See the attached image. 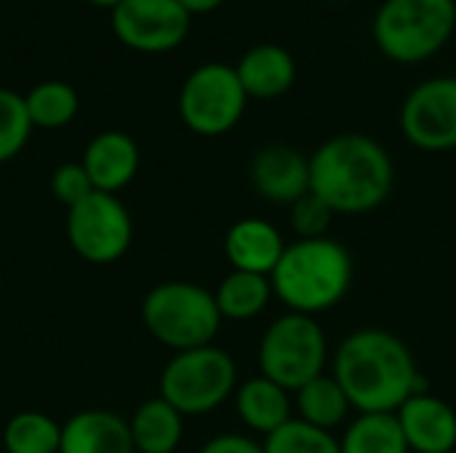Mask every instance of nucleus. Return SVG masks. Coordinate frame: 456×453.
I'll return each instance as SVG.
<instances>
[{"mask_svg": "<svg viewBox=\"0 0 456 453\" xmlns=\"http://www.w3.org/2000/svg\"><path fill=\"white\" fill-rule=\"evenodd\" d=\"M334 379L358 414H395L419 384L411 350L379 328L355 331L339 344Z\"/></svg>", "mask_w": 456, "mask_h": 453, "instance_id": "nucleus-1", "label": "nucleus"}, {"mask_svg": "<svg viewBox=\"0 0 456 453\" xmlns=\"http://www.w3.org/2000/svg\"><path fill=\"white\" fill-rule=\"evenodd\" d=\"M395 182L387 150L363 133H339L310 155V192L334 214H366L379 208Z\"/></svg>", "mask_w": 456, "mask_h": 453, "instance_id": "nucleus-2", "label": "nucleus"}, {"mask_svg": "<svg viewBox=\"0 0 456 453\" xmlns=\"http://www.w3.org/2000/svg\"><path fill=\"white\" fill-rule=\"evenodd\" d=\"M273 294L299 315H318L345 299L353 283V259L331 238L297 240L286 246L270 275Z\"/></svg>", "mask_w": 456, "mask_h": 453, "instance_id": "nucleus-3", "label": "nucleus"}, {"mask_svg": "<svg viewBox=\"0 0 456 453\" xmlns=\"http://www.w3.org/2000/svg\"><path fill=\"white\" fill-rule=\"evenodd\" d=\"M454 29L456 0H385L371 24L377 48L398 64L428 61Z\"/></svg>", "mask_w": 456, "mask_h": 453, "instance_id": "nucleus-4", "label": "nucleus"}, {"mask_svg": "<svg viewBox=\"0 0 456 453\" xmlns=\"http://www.w3.org/2000/svg\"><path fill=\"white\" fill-rule=\"evenodd\" d=\"M142 323L174 352L214 344L222 315L211 291L190 280H166L142 302Z\"/></svg>", "mask_w": 456, "mask_h": 453, "instance_id": "nucleus-5", "label": "nucleus"}, {"mask_svg": "<svg viewBox=\"0 0 456 453\" xmlns=\"http://www.w3.org/2000/svg\"><path fill=\"white\" fill-rule=\"evenodd\" d=\"M235 360L208 344L176 352L160 374V398L182 417H203L216 411L235 392Z\"/></svg>", "mask_w": 456, "mask_h": 453, "instance_id": "nucleus-6", "label": "nucleus"}, {"mask_svg": "<svg viewBox=\"0 0 456 453\" xmlns=\"http://www.w3.org/2000/svg\"><path fill=\"white\" fill-rule=\"evenodd\" d=\"M326 358L329 344L321 323L299 312H289L273 320L259 342L262 376H267L289 392H297L307 382L321 376Z\"/></svg>", "mask_w": 456, "mask_h": 453, "instance_id": "nucleus-7", "label": "nucleus"}, {"mask_svg": "<svg viewBox=\"0 0 456 453\" xmlns=\"http://www.w3.org/2000/svg\"><path fill=\"white\" fill-rule=\"evenodd\" d=\"M246 101L248 96L235 67L208 61L192 69L182 83L179 115L190 131L200 136H222L240 123Z\"/></svg>", "mask_w": 456, "mask_h": 453, "instance_id": "nucleus-8", "label": "nucleus"}, {"mask_svg": "<svg viewBox=\"0 0 456 453\" xmlns=\"http://www.w3.org/2000/svg\"><path fill=\"white\" fill-rule=\"evenodd\" d=\"M67 238L88 264H112L126 256L134 240V222L126 203L110 192H91L67 208Z\"/></svg>", "mask_w": 456, "mask_h": 453, "instance_id": "nucleus-9", "label": "nucleus"}, {"mask_svg": "<svg viewBox=\"0 0 456 453\" xmlns=\"http://www.w3.org/2000/svg\"><path fill=\"white\" fill-rule=\"evenodd\" d=\"M112 32L134 51H171L190 35L192 16L179 0H123L112 8Z\"/></svg>", "mask_w": 456, "mask_h": 453, "instance_id": "nucleus-10", "label": "nucleus"}, {"mask_svg": "<svg viewBox=\"0 0 456 453\" xmlns=\"http://www.w3.org/2000/svg\"><path fill=\"white\" fill-rule=\"evenodd\" d=\"M403 136L425 152L456 147V77H433L419 83L401 107Z\"/></svg>", "mask_w": 456, "mask_h": 453, "instance_id": "nucleus-11", "label": "nucleus"}, {"mask_svg": "<svg viewBox=\"0 0 456 453\" xmlns=\"http://www.w3.org/2000/svg\"><path fill=\"white\" fill-rule=\"evenodd\" d=\"M251 184L265 200L294 206L310 192V158L289 144L262 147L251 160Z\"/></svg>", "mask_w": 456, "mask_h": 453, "instance_id": "nucleus-12", "label": "nucleus"}, {"mask_svg": "<svg viewBox=\"0 0 456 453\" xmlns=\"http://www.w3.org/2000/svg\"><path fill=\"white\" fill-rule=\"evenodd\" d=\"M409 451L452 453L456 449V411L441 398L417 392L395 411Z\"/></svg>", "mask_w": 456, "mask_h": 453, "instance_id": "nucleus-13", "label": "nucleus"}, {"mask_svg": "<svg viewBox=\"0 0 456 453\" xmlns=\"http://www.w3.org/2000/svg\"><path fill=\"white\" fill-rule=\"evenodd\" d=\"M80 163L96 192L118 195L139 171V147L123 131H102L88 142Z\"/></svg>", "mask_w": 456, "mask_h": 453, "instance_id": "nucleus-14", "label": "nucleus"}, {"mask_svg": "<svg viewBox=\"0 0 456 453\" xmlns=\"http://www.w3.org/2000/svg\"><path fill=\"white\" fill-rule=\"evenodd\" d=\"M59 453H136L131 427L107 409H86L61 425Z\"/></svg>", "mask_w": 456, "mask_h": 453, "instance_id": "nucleus-15", "label": "nucleus"}, {"mask_svg": "<svg viewBox=\"0 0 456 453\" xmlns=\"http://www.w3.org/2000/svg\"><path fill=\"white\" fill-rule=\"evenodd\" d=\"M283 251H286V243L281 232L265 219H240L227 230V238H224V254L232 270H240V272L270 278Z\"/></svg>", "mask_w": 456, "mask_h": 453, "instance_id": "nucleus-16", "label": "nucleus"}, {"mask_svg": "<svg viewBox=\"0 0 456 453\" xmlns=\"http://www.w3.org/2000/svg\"><path fill=\"white\" fill-rule=\"evenodd\" d=\"M235 72L248 99H278L291 91L297 80V61L283 45L262 43L240 56Z\"/></svg>", "mask_w": 456, "mask_h": 453, "instance_id": "nucleus-17", "label": "nucleus"}, {"mask_svg": "<svg viewBox=\"0 0 456 453\" xmlns=\"http://www.w3.org/2000/svg\"><path fill=\"white\" fill-rule=\"evenodd\" d=\"M235 409L240 422L254 433H262L265 438L291 419L289 390L270 382L267 376L243 382L235 392Z\"/></svg>", "mask_w": 456, "mask_h": 453, "instance_id": "nucleus-18", "label": "nucleus"}, {"mask_svg": "<svg viewBox=\"0 0 456 453\" xmlns=\"http://www.w3.org/2000/svg\"><path fill=\"white\" fill-rule=\"evenodd\" d=\"M128 427L136 453H174L184 435V417L158 395L134 411Z\"/></svg>", "mask_w": 456, "mask_h": 453, "instance_id": "nucleus-19", "label": "nucleus"}, {"mask_svg": "<svg viewBox=\"0 0 456 453\" xmlns=\"http://www.w3.org/2000/svg\"><path fill=\"white\" fill-rule=\"evenodd\" d=\"M273 296V283L267 275L232 270L214 291L222 320H251L265 312Z\"/></svg>", "mask_w": 456, "mask_h": 453, "instance_id": "nucleus-20", "label": "nucleus"}, {"mask_svg": "<svg viewBox=\"0 0 456 453\" xmlns=\"http://www.w3.org/2000/svg\"><path fill=\"white\" fill-rule=\"evenodd\" d=\"M297 409H299V419L321 427V430H334L337 425H342L350 414V400L342 390V384L326 374L315 376L313 382H307L302 390H297Z\"/></svg>", "mask_w": 456, "mask_h": 453, "instance_id": "nucleus-21", "label": "nucleus"}, {"mask_svg": "<svg viewBox=\"0 0 456 453\" xmlns=\"http://www.w3.org/2000/svg\"><path fill=\"white\" fill-rule=\"evenodd\" d=\"M339 446L342 453H409L395 414H361Z\"/></svg>", "mask_w": 456, "mask_h": 453, "instance_id": "nucleus-22", "label": "nucleus"}, {"mask_svg": "<svg viewBox=\"0 0 456 453\" xmlns=\"http://www.w3.org/2000/svg\"><path fill=\"white\" fill-rule=\"evenodd\" d=\"M8 453H59L61 425L43 411H19L3 430Z\"/></svg>", "mask_w": 456, "mask_h": 453, "instance_id": "nucleus-23", "label": "nucleus"}, {"mask_svg": "<svg viewBox=\"0 0 456 453\" xmlns=\"http://www.w3.org/2000/svg\"><path fill=\"white\" fill-rule=\"evenodd\" d=\"M35 128H61L75 120L80 109L77 91L64 80H43L24 96Z\"/></svg>", "mask_w": 456, "mask_h": 453, "instance_id": "nucleus-24", "label": "nucleus"}, {"mask_svg": "<svg viewBox=\"0 0 456 453\" xmlns=\"http://www.w3.org/2000/svg\"><path fill=\"white\" fill-rule=\"evenodd\" d=\"M265 453H342V446L329 430L289 419L265 438Z\"/></svg>", "mask_w": 456, "mask_h": 453, "instance_id": "nucleus-25", "label": "nucleus"}, {"mask_svg": "<svg viewBox=\"0 0 456 453\" xmlns=\"http://www.w3.org/2000/svg\"><path fill=\"white\" fill-rule=\"evenodd\" d=\"M32 128L24 96L11 88H0V163L13 160L24 150Z\"/></svg>", "mask_w": 456, "mask_h": 453, "instance_id": "nucleus-26", "label": "nucleus"}, {"mask_svg": "<svg viewBox=\"0 0 456 453\" xmlns=\"http://www.w3.org/2000/svg\"><path fill=\"white\" fill-rule=\"evenodd\" d=\"M334 211L313 192H307L305 198H299L291 206V227L299 235V240H315V238H326L329 227H331Z\"/></svg>", "mask_w": 456, "mask_h": 453, "instance_id": "nucleus-27", "label": "nucleus"}, {"mask_svg": "<svg viewBox=\"0 0 456 453\" xmlns=\"http://www.w3.org/2000/svg\"><path fill=\"white\" fill-rule=\"evenodd\" d=\"M91 192H94V184H91V179H88L83 163H61V166L51 174V195H53L61 206H67V208L77 206V203H80L83 198H88Z\"/></svg>", "mask_w": 456, "mask_h": 453, "instance_id": "nucleus-28", "label": "nucleus"}, {"mask_svg": "<svg viewBox=\"0 0 456 453\" xmlns=\"http://www.w3.org/2000/svg\"><path fill=\"white\" fill-rule=\"evenodd\" d=\"M200 453H265V446L254 443L246 435H216L200 449Z\"/></svg>", "mask_w": 456, "mask_h": 453, "instance_id": "nucleus-29", "label": "nucleus"}, {"mask_svg": "<svg viewBox=\"0 0 456 453\" xmlns=\"http://www.w3.org/2000/svg\"><path fill=\"white\" fill-rule=\"evenodd\" d=\"M182 5H184V11L192 16V13H208V11H214V8H219L224 0H179Z\"/></svg>", "mask_w": 456, "mask_h": 453, "instance_id": "nucleus-30", "label": "nucleus"}, {"mask_svg": "<svg viewBox=\"0 0 456 453\" xmlns=\"http://www.w3.org/2000/svg\"><path fill=\"white\" fill-rule=\"evenodd\" d=\"M94 5H104V8H115L118 3H123V0H91Z\"/></svg>", "mask_w": 456, "mask_h": 453, "instance_id": "nucleus-31", "label": "nucleus"}]
</instances>
